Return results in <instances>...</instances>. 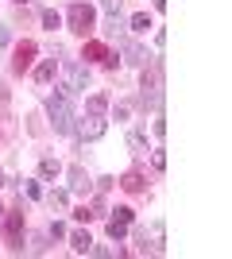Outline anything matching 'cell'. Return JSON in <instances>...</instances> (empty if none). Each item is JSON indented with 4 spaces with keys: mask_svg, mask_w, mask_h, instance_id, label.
I'll list each match as a JSON object with an SVG mask.
<instances>
[{
    "mask_svg": "<svg viewBox=\"0 0 232 259\" xmlns=\"http://www.w3.org/2000/svg\"><path fill=\"white\" fill-rule=\"evenodd\" d=\"M47 116H51V124H55L58 136L74 132V108H70V93L66 89H58L55 97H47Z\"/></svg>",
    "mask_w": 232,
    "mask_h": 259,
    "instance_id": "obj_1",
    "label": "cell"
},
{
    "mask_svg": "<svg viewBox=\"0 0 232 259\" xmlns=\"http://www.w3.org/2000/svg\"><path fill=\"white\" fill-rule=\"evenodd\" d=\"M66 23H70V31H77V35H89L93 27H97V12H93V4H70V12H66Z\"/></svg>",
    "mask_w": 232,
    "mask_h": 259,
    "instance_id": "obj_2",
    "label": "cell"
},
{
    "mask_svg": "<svg viewBox=\"0 0 232 259\" xmlns=\"http://www.w3.org/2000/svg\"><path fill=\"white\" fill-rule=\"evenodd\" d=\"M62 70H66V85H62V89H66L70 97H74V93H81V89L89 85V66H81V62H74V58H70Z\"/></svg>",
    "mask_w": 232,
    "mask_h": 259,
    "instance_id": "obj_3",
    "label": "cell"
},
{
    "mask_svg": "<svg viewBox=\"0 0 232 259\" xmlns=\"http://www.w3.org/2000/svg\"><path fill=\"white\" fill-rule=\"evenodd\" d=\"M35 51H39V47H35L31 39H23V43L16 47V54H12V70H16V74L31 70V62H35Z\"/></svg>",
    "mask_w": 232,
    "mask_h": 259,
    "instance_id": "obj_4",
    "label": "cell"
},
{
    "mask_svg": "<svg viewBox=\"0 0 232 259\" xmlns=\"http://www.w3.org/2000/svg\"><path fill=\"white\" fill-rule=\"evenodd\" d=\"M8 244H12V251H20L23 248V213H8Z\"/></svg>",
    "mask_w": 232,
    "mask_h": 259,
    "instance_id": "obj_5",
    "label": "cell"
},
{
    "mask_svg": "<svg viewBox=\"0 0 232 259\" xmlns=\"http://www.w3.org/2000/svg\"><path fill=\"white\" fill-rule=\"evenodd\" d=\"M77 132H81V140H101L105 136V116H85L77 124Z\"/></svg>",
    "mask_w": 232,
    "mask_h": 259,
    "instance_id": "obj_6",
    "label": "cell"
},
{
    "mask_svg": "<svg viewBox=\"0 0 232 259\" xmlns=\"http://www.w3.org/2000/svg\"><path fill=\"white\" fill-rule=\"evenodd\" d=\"M70 190H74V194H89V190H93V178H89L81 166H70Z\"/></svg>",
    "mask_w": 232,
    "mask_h": 259,
    "instance_id": "obj_7",
    "label": "cell"
},
{
    "mask_svg": "<svg viewBox=\"0 0 232 259\" xmlns=\"http://www.w3.org/2000/svg\"><path fill=\"white\" fill-rule=\"evenodd\" d=\"M109 112V93H93L85 97V116H105Z\"/></svg>",
    "mask_w": 232,
    "mask_h": 259,
    "instance_id": "obj_8",
    "label": "cell"
},
{
    "mask_svg": "<svg viewBox=\"0 0 232 259\" xmlns=\"http://www.w3.org/2000/svg\"><path fill=\"white\" fill-rule=\"evenodd\" d=\"M120 47H124V62H132V66H147V51H144V47L128 43V39H120Z\"/></svg>",
    "mask_w": 232,
    "mask_h": 259,
    "instance_id": "obj_9",
    "label": "cell"
},
{
    "mask_svg": "<svg viewBox=\"0 0 232 259\" xmlns=\"http://www.w3.org/2000/svg\"><path fill=\"white\" fill-rule=\"evenodd\" d=\"M120 186L128 190V194H144V190H147V182H144V174H140V170H128L120 178Z\"/></svg>",
    "mask_w": 232,
    "mask_h": 259,
    "instance_id": "obj_10",
    "label": "cell"
},
{
    "mask_svg": "<svg viewBox=\"0 0 232 259\" xmlns=\"http://www.w3.org/2000/svg\"><path fill=\"white\" fill-rule=\"evenodd\" d=\"M35 81H39V85H51V81H55V62H51V58L35 66Z\"/></svg>",
    "mask_w": 232,
    "mask_h": 259,
    "instance_id": "obj_11",
    "label": "cell"
},
{
    "mask_svg": "<svg viewBox=\"0 0 232 259\" xmlns=\"http://www.w3.org/2000/svg\"><path fill=\"white\" fill-rule=\"evenodd\" d=\"M70 244H74L77 255H89V248H93V236H89V232H74V236H70Z\"/></svg>",
    "mask_w": 232,
    "mask_h": 259,
    "instance_id": "obj_12",
    "label": "cell"
},
{
    "mask_svg": "<svg viewBox=\"0 0 232 259\" xmlns=\"http://www.w3.org/2000/svg\"><path fill=\"white\" fill-rule=\"evenodd\" d=\"M81 58H89V62H105L109 51H105V43H85V54H81Z\"/></svg>",
    "mask_w": 232,
    "mask_h": 259,
    "instance_id": "obj_13",
    "label": "cell"
},
{
    "mask_svg": "<svg viewBox=\"0 0 232 259\" xmlns=\"http://www.w3.org/2000/svg\"><path fill=\"white\" fill-rule=\"evenodd\" d=\"M147 27H151V16H147V12H135V16H132V31L147 35Z\"/></svg>",
    "mask_w": 232,
    "mask_h": 259,
    "instance_id": "obj_14",
    "label": "cell"
},
{
    "mask_svg": "<svg viewBox=\"0 0 232 259\" xmlns=\"http://www.w3.org/2000/svg\"><path fill=\"white\" fill-rule=\"evenodd\" d=\"M39 174H43V178H58V174H62L58 159H43V162H39Z\"/></svg>",
    "mask_w": 232,
    "mask_h": 259,
    "instance_id": "obj_15",
    "label": "cell"
},
{
    "mask_svg": "<svg viewBox=\"0 0 232 259\" xmlns=\"http://www.w3.org/2000/svg\"><path fill=\"white\" fill-rule=\"evenodd\" d=\"M128 147L132 151H147V136L144 132H128Z\"/></svg>",
    "mask_w": 232,
    "mask_h": 259,
    "instance_id": "obj_16",
    "label": "cell"
},
{
    "mask_svg": "<svg viewBox=\"0 0 232 259\" xmlns=\"http://www.w3.org/2000/svg\"><path fill=\"white\" fill-rule=\"evenodd\" d=\"M43 27H47V31H55V27H62V16H58L55 8H47V12H43Z\"/></svg>",
    "mask_w": 232,
    "mask_h": 259,
    "instance_id": "obj_17",
    "label": "cell"
},
{
    "mask_svg": "<svg viewBox=\"0 0 232 259\" xmlns=\"http://www.w3.org/2000/svg\"><path fill=\"white\" fill-rule=\"evenodd\" d=\"M109 236L116 240V244H120V240L128 236V225H120V221H109Z\"/></svg>",
    "mask_w": 232,
    "mask_h": 259,
    "instance_id": "obj_18",
    "label": "cell"
},
{
    "mask_svg": "<svg viewBox=\"0 0 232 259\" xmlns=\"http://www.w3.org/2000/svg\"><path fill=\"white\" fill-rule=\"evenodd\" d=\"M47 201H51L55 209H66V201H70V197H66V190H51V197H47Z\"/></svg>",
    "mask_w": 232,
    "mask_h": 259,
    "instance_id": "obj_19",
    "label": "cell"
},
{
    "mask_svg": "<svg viewBox=\"0 0 232 259\" xmlns=\"http://www.w3.org/2000/svg\"><path fill=\"white\" fill-rule=\"evenodd\" d=\"M112 221H120V225H132V209L128 205H116V217Z\"/></svg>",
    "mask_w": 232,
    "mask_h": 259,
    "instance_id": "obj_20",
    "label": "cell"
},
{
    "mask_svg": "<svg viewBox=\"0 0 232 259\" xmlns=\"http://www.w3.org/2000/svg\"><path fill=\"white\" fill-rule=\"evenodd\" d=\"M47 236H55V240H62V236H66V225H58V221H55V225L47 228Z\"/></svg>",
    "mask_w": 232,
    "mask_h": 259,
    "instance_id": "obj_21",
    "label": "cell"
},
{
    "mask_svg": "<svg viewBox=\"0 0 232 259\" xmlns=\"http://www.w3.org/2000/svg\"><path fill=\"white\" fill-rule=\"evenodd\" d=\"M23 194H27V197H39L43 190H39V182H23Z\"/></svg>",
    "mask_w": 232,
    "mask_h": 259,
    "instance_id": "obj_22",
    "label": "cell"
},
{
    "mask_svg": "<svg viewBox=\"0 0 232 259\" xmlns=\"http://www.w3.org/2000/svg\"><path fill=\"white\" fill-rule=\"evenodd\" d=\"M151 166H155V170H163V166H166V155L155 151V155H151Z\"/></svg>",
    "mask_w": 232,
    "mask_h": 259,
    "instance_id": "obj_23",
    "label": "cell"
},
{
    "mask_svg": "<svg viewBox=\"0 0 232 259\" xmlns=\"http://www.w3.org/2000/svg\"><path fill=\"white\" fill-rule=\"evenodd\" d=\"M12 43V31H8V27H0V47H8Z\"/></svg>",
    "mask_w": 232,
    "mask_h": 259,
    "instance_id": "obj_24",
    "label": "cell"
},
{
    "mask_svg": "<svg viewBox=\"0 0 232 259\" xmlns=\"http://www.w3.org/2000/svg\"><path fill=\"white\" fill-rule=\"evenodd\" d=\"M0 186H4V170H0Z\"/></svg>",
    "mask_w": 232,
    "mask_h": 259,
    "instance_id": "obj_25",
    "label": "cell"
},
{
    "mask_svg": "<svg viewBox=\"0 0 232 259\" xmlns=\"http://www.w3.org/2000/svg\"><path fill=\"white\" fill-rule=\"evenodd\" d=\"M0 217H4V209H0Z\"/></svg>",
    "mask_w": 232,
    "mask_h": 259,
    "instance_id": "obj_26",
    "label": "cell"
},
{
    "mask_svg": "<svg viewBox=\"0 0 232 259\" xmlns=\"http://www.w3.org/2000/svg\"><path fill=\"white\" fill-rule=\"evenodd\" d=\"M16 4H23V0H16Z\"/></svg>",
    "mask_w": 232,
    "mask_h": 259,
    "instance_id": "obj_27",
    "label": "cell"
}]
</instances>
